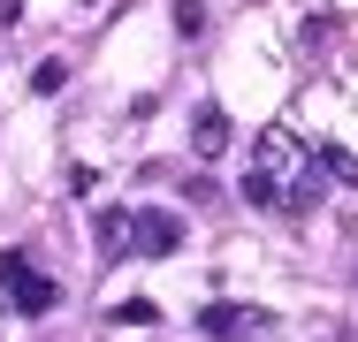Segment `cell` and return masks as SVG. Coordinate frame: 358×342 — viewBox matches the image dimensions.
<instances>
[{
	"label": "cell",
	"instance_id": "6da1fadb",
	"mask_svg": "<svg viewBox=\"0 0 358 342\" xmlns=\"http://www.w3.org/2000/svg\"><path fill=\"white\" fill-rule=\"evenodd\" d=\"M244 198H252V205H275V213H313V198H320V168H313V152H305L282 122L259 130V144H252Z\"/></svg>",
	"mask_w": 358,
	"mask_h": 342
},
{
	"label": "cell",
	"instance_id": "7a4b0ae2",
	"mask_svg": "<svg viewBox=\"0 0 358 342\" xmlns=\"http://www.w3.org/2000/svg\"><path fill=\"white\" fill-rule=\"evenodd\" d=\"M62 304V289H54V274L38 267L31 251H0V312H54Z\"/></svg>",
	"mask_w": 358,
	"mask_h": 342
},
{
	"label": "cell",
	"instance_id": "3957f363",
	"mask_svg": "<svg viewBox=\"0 0 358 342\" xmlns=\"http://www.w3.org/2000/svg\"><path fill=\"white\" fill-rule=\"evenodd\" d=\"M176 244H183V221H176V213H160V205H145V213L122 221V251H138V259H168Z\"/></svg>",
	"mask_w": 358,
	"mask_h": 342
},
{
	"label": "cell",
	"instance_id": "277c9868",
	"mask_svg": "<svg viewBox=\"0 0 358 342\" xmlns=\"http://www.w3.org/2000/svg\"><path fill=\"white\" fill-rule=\"evenodd\" d=\"M191 152L199 160H221L229 152V114H221L214 99H199V114H191Z\"/></svg>",
	"mask_w": 358,
	"mask_h": 342
},
{
	"label": "cell",
	"instance_id": "5b68a950",
	"mask_svg": "<svg viewBox=\"0 0 358 342\" xmlns=\"http://www.w3.org/2000/svg\"><path fill=\"white\" fill-rule=\"evenodd\" d=\"M199 327L206 335H252V327H267V312H252V304H206Z\"/></svg>",
	"mask_w": 358,
	"mask_h": 342
},
{
	"label": "cell",
	"instance_id": "8992f818",
	"mask_svg": "<svg viewBox=\"0 0 358 342\" xmlns=\"http://www.w3.org/2000/svg\"><path fill=\"white\" fill-rule=\"evenodd\" d=\"M320 175H336V183H358V160L343 144H320Z\"/></svg>",
	"mask_w": 358,
	"mask_h": 342
},
{
	"label": "cell",
	"instance_id": "52a82bcc",
	"mask_svg": "<svg viewBox=\"0 0 358 342\" xmlns=\"http://www.w3.org/2000/svg\"><path fill=\"white\" fill-rule=\"evenodd\" d=\"M176 31H183V38L206 31V0H176Z\"/></svg>",
	"mask_w": 358,
	"mask_h": 342
},
{
	"label": "cell",
	"instance_id": "ba28073f",
	"mask_svg": "<svg viewBox=\"0 0 358 342\" xmlns=\"http://www.w3.org/2000/svg\"><path fill=\"white\" fill-rule=\"evenodd\" d=\"M62 76H69L62 61H38V68H31V91H62Z\"/></svg>",
	"mask_w": 358,
	"mask_h": 342
},
{
	"label": "cell",
	"instance_id": "9c48e42d",
	"mask_svg": "<svg viewBox=\"0 0 358 342\" xmlns=\"http://www.w3.org/2000/svg\"><path fill=\"white\" fill-rule=\"evenodd\" d=\"M152 320H160L152 304H115V327H152Z\"/></svg>",
	"mask_w": 358,
	"mask_h": 342
}]
</instances>
